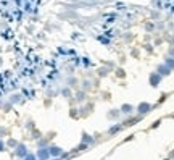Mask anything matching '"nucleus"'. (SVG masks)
<instances>
[{
	"mask_svg": "<svg viewBox=\"0 0 174 160\" xmlns=\"http://www.w3.org/2000/svg\"><path fill=\"white\" fill-rule=\"evenodd\" d=\"M2 147H3V146H2V142H0V151H2Z\"/></svg>",
	"mask_w": 174,
	"mask_h": 160,
	"instance_id": "obj_2",
	"label": "nucleus"
},
{
	"mask_svg": "<svg viewBox=\"0 0 174 160\" xmlns=\"http://www.w3.org/2000/svg\"><path fill=\"white\" fill-rule=\"evenodd\" d=\"M26 160H34V157H31V155H29V157H28V159H26Z\"/></svg>",
	"mask_w": 174,
	"mask_h": 160,
	"instance_id": "obj_1",
	"label": "nucleus"
}]
</instances>
